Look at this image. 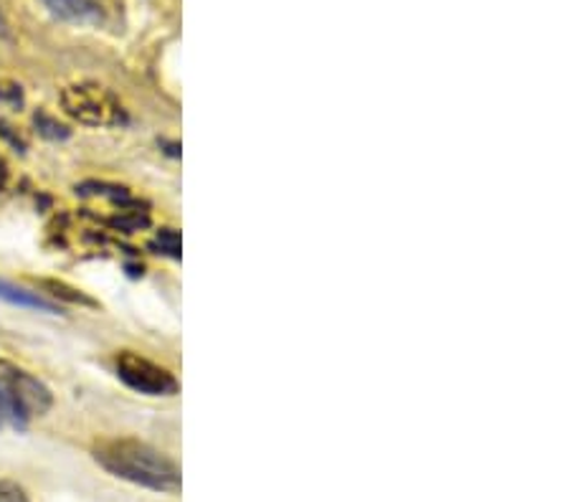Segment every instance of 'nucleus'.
I'll list each match as a JSON object with an SVG mask.
<instances>
[{
  "mask_svg": "<svg viewBox=\"0 0 570 502\" xmlns=\"http://www.w3.org/2000/svg\"><path fill=\"white\" fill-rule=\"evenodd\" d=\"M95 462L112 478L132 482V485L145 490L176 495L183 485L178 464L140 440L99 442L95 446Z\"/></svg>",
  "mask_w": 570,
  "mask_h": 502,
  "instance_id": "1",
  "label": "nucleus"
},
{
  "mask_svg": "<svg viewBox=\"0 0 570 502\" xmlns=\"http://www.w3.org/2000/svg\"><path fill=\"white\" fill-rule=\"evenodd\" d=\"M61 109L73 122L87 127H119L127 122V112L119 99L102 85H71L61 91Z\"/></svg>",
  "mask_w": 570,
  "mask_h": 502,
  "instance_id": "2",
  "label": "nucleus"
},
{
  "mask_svg": "<svg viewBox=\"0 0 570 502\" xmlns=\"http://www.w3.org/2000/svg\"><path fill=\"white\" fill-rule=\"evenodd\" d=\"M115 368L119 381L125 386H130L132 391L142 396H173L178 394V381L173 378L170 371H165L163 365L153 363L142 358L137 353H119L115 358Z\"/></svg>",
  "mask_w": 570,
  "mask_h": 502,
  "instance_id": "3",
  "label": "nucleus"
},
{
  "mask_svg": "<svg viewBox=\"0 0 570 502\" xmlns=\"http://www.w3.org/2000/svg\"><path fill=\"white\" fill-rule=\"evenodd\" d=\"M0 381L6 383V388L11 391L13 401L21 409V414L29 419L49 414L53 406V394L41 378H36L33 373L18 368V365L0 361Z\"/></svg>",
  "mask_w": 570,
  "mask_h": 502,
  "instance_id": "4",
  "label": "nucleus"
},
{
  "mask_svg": "<svg viewBox=\"0 0 570 502\" xmlns=\"http://www.w3.org/2000/svg\"><path fill=\"white\" fill-rule=\"evenodd\" d=\"M53 18L73 26H97L105 21L102 6L97 0H41Z\"/></svg>",
  "mask_w": 570,
  "mask_h": 502,
  "instance_id": "5",
  "label": "nucleus"
},
{
  "mask_svg": "<svg viewBox=\"0 0 570 502\" xmlns=\"http://www.w3.org/2000/svg\"><path fill=\"white\" fill-rule=\"evenodd\" d=\"M0 299H6V303L18 305V307L41 309V313L57 315V305L49 303V299H43L39 292H29L18 285H11V282H6V279H0Z\"/></svg>",
  "mask_w": 570,
  "mask_h": 502,
  "instance_id": "6",
  "label": "nucleus"
},
{
  "mask_svg": "<svg viewBox=\"0 0 570 502\" xmlns=\"http://www.w3.org/2000/svg\"><path fill=\"white\" fill-rule=\"evenodd\" d=\"M29 419L21 414V409L11 396V391L6 388V383L0 381V429L3 426H11L16 432H26L29 429Z\"/></svg>",
  "mask_w": 570,
  "mask_h": 502,
  "instance_id": "7",
  "label": "nucleus"
},
{
  "mask_svg": "<svg viewBox=\"0 0 570 502\" xmlns=\"http://www.w3.org/2000/svg\"><path fill=\"white\" fill-rule=\"evenodd\" d=\"M41 285H43L46 289H51V295H53V297H59V299H67V303H71V305H81V307H97L95 299L87 297L85 292H79V289L69 287L67 282H57V279H43Z\"/></svg>",
  "mask_w": 570,
  "mask_h": 502,
  "instance_id": "8",
  "label": "nucleus"
},
{
  "mask_svg": "<svg viewBox=\"0 0 570 502\" xmlns=\"http://www.w3.org/2000/svg\"><path fill=\"white\" fill-rule=\"evenodd\" d=\"M33 125H36V130H39V135L49 137V140H67V137L71 135V130H69L67 125L57 122V120H53V117L43 115V112L33 117Z\"/></svg>",
  "mask_w": 570,
  "mask_h": 502,
  "instance_id": "9",
  "label": "nucleus"
},
{
  "mask_svg": "<svg viewBox=\"0 0 570 502\" xmlns=\"http://www.w3.org/2000/svg\"><path fill=\"white\" fill-rule=\"evenodd\" d=\"M155 246H158L163 254H168V257L180 259V234L176 228H163L158 239H155Z\"/></svg>",
  "mask_w": 570,
  "mask_h": 502,
  "instance_id": "10",
  "label": "nucleus"
},
{
  "mask_svg": "<svg viewBox=\"0 0 570 502\" xmlns=\"http://www.w3.org/2000/svg\"><path fill=\"white\" fill-rule=\"evenodd\" d=\"M0 502H29V495L16 482L0 480Z\"/></svg>",
  "mask_w": 570,
  "mask_h": 502,
  "instance_id": "11",
  "label": "nucleus"
},
{
  "mask_svg": "<svg viewBox=\"0 0 570 502\" xmlns=\"http://www.w3.org/2000/svg\"><path fill=\"white\" fill-rule=\"evenodd\" d=\"M0 99L8 105H23V91L13 81H0Z\"/></svg>",
  "mask_w": 570,
  "mask_h": 502,
  "instance_id": "12",
  "label": "nucleus"
},
{
  "mask_svg": "<svg viewBox=\"0 0 570 502\" xmlns=\"http://www.w3.org/2000/svg\"><path fill=\"white\" fill-rule=\"evenodd\" d=\"M6 176H8V173H6V163H3V160H0V188H3V183H6Z\"/></svg>",
  "mask_w": 570,
  "mask_h": 502,
  "instance_id": "13",
  "label": "nucleus"
}]
</instances>
